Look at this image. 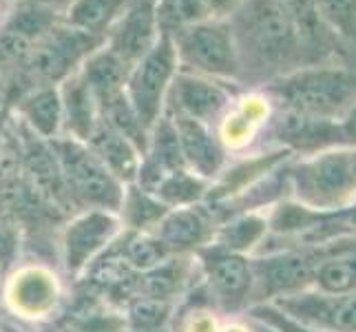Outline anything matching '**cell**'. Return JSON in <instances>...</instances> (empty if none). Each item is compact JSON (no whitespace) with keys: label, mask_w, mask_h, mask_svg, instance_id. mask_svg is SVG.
Here are the masks:
<instances>
[{"label":"cell","mask_w":356,"mask_h":332,"mask_svg":"<svg viewBox=\"0 0 356 332\" xmlns=\"http://www.w3.org/2000/svg\"><path fill=\"white\" fill-rule=\"evenodd\" d=\"M181 71L213 80H228L239 73L235 33L222 20H206L170 33Z\"/></svg>","instance_id":"5"},{"label":"cell","mask_w":356,"mask_h":332,"mask_svg":"<svg viewBox=\"0 0 356 332\" xmlns=\"http://www.w3.org/2000/svg\"><path fill=\"white\" fill-rule=\"evenodd\" d=\"M341 131H343V140H348L356 146V106L346 116V120H343Z\"/></svg>","instance_id":"36"},{"label":"cell","mask_w":356,"mask_h":332,"mask_svg":"<svg viewBox=\"0 0 356 332\" xmlns=\"http://www.w3.org/2000/svg\"><path fill=\"white\" fill-rule=\"evenodd\" d=\"M243 27L254 52L264 58H286L297 47L299 33L277 0H245Z\"/></svg>","instance_id":"14"},{"label":"cell","mask_w":356,"mask_h":332,"mask_svg":"<svg viewBox=\"0 0 356 332\" xmlns=\"http://www.w3.org/2000/svg\"><path fill=\"white\" fill-rule=\"evenodd\" d=\"M157 0H129V5L104 35V47L129 71L149 54L162 35L155 11Z\"/></svg>","instance_id":"12"},{"label":"cell","mask_w":356,"mask_h":332,"mask_svg":"<svg viewBox=\"0 0 356 332\" xmlns=\"http://www.w3.org/2000/svg\"><path fill=\"white\" fill-rule=\"evenodd\" d=\"M197 266L195 255H173L157 268L138 277V297L175 303L188 286L193 268Z\"/></svg>","instance_id":"21"},{"label":"cell","mask_w":356,"mask_h":332,"mask_svg":"<svg viewBox=\"0 0 356 332\" xmlns=\"http://www.w3.org/2000/svg\"><path fill=\"white\" fill-rule=\"evenodd\" d=\"M268 237V217L264 211H243L228 215L215 228L213 244L219 248L250 257Z\"/></svg>","instance_id":"23"},{"label":"cell","mask_w":356,"mask_h":332,"mask_svg":"<svg viewBox=\"0 0 356 332\" xmlns=\"http://www.w3.org/2000/svg\"><path fill=\"white\" fill-rule=\"evenodd\" d=\"M168 211L170 208L159 202L151 191L138 187V184H129V187H124V193H122L118 217L124 230L153 232Z\"/></svg>","instance_id":"24"},{"label":"cell","mask_w":356,"mask_h":332,"mask_svg":"<svg viewBox=\"0 0 356 332\" xmlns=\"http://www.w3.org/2000/svg\"><path fill=\"white\" fill-rule=\"evenodd\" d=\"M273 133L281 144H286V151L316 149V146L334 142L339 133L343 135L341 127H337L334 122L308 118V116L294 113V111H288V109H281L275 116Z\"/></svg>","instance_id":"22"},{"label":"cell","mask_w":356,"mask_h":332,"mask_svg":"<svg viewBox=\"0 0 356 332\" xmlns=\"http://www.w3.org/2000/svg\"><path fill=\"white\" fill-rule=\"evenodd\" d=\"M318 16L348 35L356 33V0H314Z\"/></svg>","instance_id":"32"},{"label":"cell","mask_w":356,"mask_h":332,"mask_svg":"<svg viewBox=\"0 0 356 332\" xmlns=\"http://www.w3.org/2000/svg\"><path fill=\"white\" fill-rule=\"evenodd\" d=\"M102 42H104L102 38L84 33L80 29H73L60 18L42 35V40L33 47V52L27 56V60L18 67V76L27 82V89L24 91H29L33 87H44V84L65 82L71 73H76L82 67L84 60Z\"/></svg>","instance_id":"4"},{"label":"cell","mask_w":356,"mask_h":332,"mask_svg":"<svg viewBox=\"0 0 356 332\" xmlns=\"http://www.w3.org/2000/svg\"><path fill=\"white\" fill-rule=\"evenodd\" d=\"M292 20L299 38H312L318 27V9L314 0H277Z\"/></svg>","instance_id":"31"},{"label":"cell","mask_w":356,"mask_h":332,"mask_svg":"<svg viewBox=\"0 0 356 332\" xmlns=\"http://www.w3.org/2000/svg\"><path fill=\"white\" fill-rule=\"evenodd\" d=\"M16 111L22 125L47 142L65 135V111L58 84H44L20 93Z\"/></svg>","instance_id":"18"},{"label":"cell","mask_w":356,"mask_h":332,"mask_svg":"<svg viewBox=\"0 0 356 332\" xmlns=\"http://www.w3.org/2000/svg\"><path fill=\"white\" fill-rule=\"evenodd\" d=\"M49 144L58 157L73 208L76 211L100 208V211L118 213L124 184L113 177L111 171L100 162V157L89 149V144L69 135H60Z\"/></svg>","instance_id":"2"},{"label":"cell","mask_w":356,"mask_h":332,"mask_svg":"<svg viewBox=\"0 0 356 332\" xmlns=\"http://www.w3.org/2000/svg\"><path fill=\"white\" fill-rule=\"evenodd\" d=\"M232 106V93L219 80L191 71H177L166 97L168 113H179L215 127Z\"/></svg>","instance_id":"13"},{"label":"cell","mask_w":356,"mask_h":332,"mask_svg":"<svg viewBox=\"0 0 356 332\" xmlns=\"http://www.w3.org/2000/svg\"><path fill=\"white\" fill-rule=\"evenodd\" d=\"M330 246H303V248L268 251L266 257L252 262V306L270 303L286 294H294L314 286L316 268Z\"/></svg>","instance_id":"8"},{"label":"cell","mask_w":356,"mask_h":332,"mask_svg":"<svg viewBox=\"0 0 356 332\" xmlns=\"http://www.w3.org/2000/svg\"><path fill=\"white\" fill-rule=\"evenodd\" d=\"M314 286L321 292L341 294L356 292V248L354 246H337L327 248L314 275Z\"/></svg>","instance_id":"26"},{"label":"cell","mask_w":356,"mask_h":332,"mask_svg":"<svg viewBox=\"0 0 356 332\" xmlns=\"http://www.w3.org/2000/svg\"><path fill=\"white\" fill-rule=\"evenodd\" d=\"M294 200L332 213L356 198V146L354 149L321 151L288 173Z\"/></svg>","instance_id":"1"},{"label":"cell","mask_w":356,"mask_h":332,"mask_svg":"<svg viewBox=\"0 0 356 332\" xmlns=\"http://www.w3.org/2000/svg\"><path fill=\"white\" fill-rule=\"evenodd\" d=\"M113 251L124 260V264L133 270V273H149V270L164 264L168 257H173L166 246L157 239L155 232H131L124 230L115 242Z\"/></svg>","instance_id":"27"},{"label":"cell","mask_w":356,"mask_h":332,"mask_svg":"<svg viewBox=\"0 0 356 332\" xmlns=\"http://www.w3.org/2000/svg\"><path fill=\"white\" fill-rule=\"evenodd\" d=\"M89 149L100 157V162L111 171L113 177L124 187L138 182L142 166V151L135 146L127 135H122L113 127L104 125L100 120L87 140Z\"/></svg>","instance_id":"19"},{"label":"cell","mask_w":356,"mask_h":332,"mask_svg":"<svg viewBox=\"0 0 356 332\" xmlns=\"http://www.w3.org/2000/svg\"><path fill=\"white\" fill-rule=\"evenodd\" d=\"M179 332H219L217 322L211 310L206 308H191L184 313L179 322Z\"/></svg>","instance_id":"34"},{"label":"cell","mask_w":356,"mask_h":332,"mask_svg":"<svg viewBox=\"0 0 356 332\" xmlns=\"http://www.w3.org/2000/svg\"><path fill=\"white\" fill-rule=\"evenodd\" d=\"M58 87H60V97H63V111H65V135L76 138L80 142H87L93 129L97 127V122H100V111H97V102L91 87L82 78L80 69L76 73H71Z\"/></svg>","instance_id":"20"},{"label":"cell","mask_w":356,"mask_h":332,"mask_svg":"<svg viewBox=\"0 0 356 332\" xmlns=\"http://www.w3.org/2000/svg\"><path fill=\"white\" fill-rule=\"evenodd\" d=\"M58 20L51 7L22 3L0 24V67L18 69Z\"/></svg>","instance_id":"15"},{"label":"cell","mask_w":356,"mask_h":332,"mask_svg":"<svg viewBox=\"0 0 356 332\" xmlns=\"http://www.w3.org/2000/svg\"><path fill=\"white\" fill-rule=\"evenodd\" d=\"M22 3H38V5H44V7H51L56 11V5H65V9H67L73 0H22Z\"/></svg>","instance_id":"38"},{"label":"cell","mask_w":356,"mask_h":332,"mask_svg":"<svg viewBox=\"0 0 356 332\" xmlns=\"http://www.w3.org/2000/svg\"><path fill=\"white\" fill-rule=\"evenodd\" d=\"M217 221L206 204L170 208L153 230L170 255H195L213 244Z\"/></svg>","instance_id":"17"},{"label":"cell","mask_w":356,"mask_h":332,"mask_svg":"<svg viewBox=\"0 0 356 332\" xmlns=\"http://www.w3.org/2000/svg\"><path fill=\"white\" fill-rule=\"evenodd\" d=\"M250 315H252V319L266 324L270 330H275V332H330V330L310 328V326H303L299 322H294V319H290L281 310H277L273 303H257L250 308Z\"/></svg>","instance_id":"33"},{"label":"cell","mask_w":356,"mask_h":332,"mask_svg":"<svg viewBox=\"0 0 356 332\" xmlns=\"http://www.w3.org/2000/svg\"><path fill=\"white\" fill-rule=\"evenodd\" d=\"M44 332H65V330H63V326H56V328H49Z\"/></svg>","instance_id":"40"},{"label":"cell","mask_w":356,"mask_h":332,"mask_svg":"<svg viewBox=\"0 0 356 332\" xmlns=\"http://www.w3.org/2000/svg\"><path fill=\"white\" fill-rule=\"evenodd\" d=\"M202 3L208 11V16H211V20H219V16H224L230 9H235L239 0H202Z\"/></svg>","instance_id":"35"},{"label":"cell","mask_w":356,"mask_h":332,"mask_svg":"<svg viewBox=\"0 0 356 332\" xmlns=\"http://www.w3.org/2000/svg\"><path fill=\"white\" fill-rule=\"evenodd\" d=\"M65 301V286L58 270L42 262H24L3 279V303L9 315L27 324H47Z\"/></svg>","instance_id":"6"},{"label":"cell","mask_w":356,"mask_h":332,"mask_svg":"<svg viewBox=\"0 0 356 332\" xmlns=\"http://www.w3.org/2000/svg\"><path fill=\"white\" fill-rule=\"evenodd\" d=\"M22 251V226L16 221L0 217V275H7L20 264Z\"/></svg>","instance_id":"30"},{"label":"cell","mask_w":356,"mask_h":332,"mask_svg":"<svg viewBox=\"0 0 356 332\" xmlns=\"http://www.w3.org/2000/svg\"><path fill=\"white\" fill-rule=\"evenodd\" d=\"M284 109L316 120H346L356 106V80L343 71H301L273 89Z\"/></svg>","instance_id":"3"},{"label":"cell","mask_w":356,"mask_h":332,"mask_svg":"<svg viewBox=\"0 0 356 332\" xmlns=\"http://www.w3.org/2000/svg\"><path fill=\"white\" fill-rule=\"evenodd\" d=\"M195 257H197L208 292L217 303L230 310L252 303L254 277L250 257L224 251L215 244H208L206 248L195 253Z\"/></svg>","instance_id":"10"},{"label":"cell","mask_w":356,"mask_h":332,"mask_svg":"<svg viewBox=\"0 0 356 332\" xmlns=\"http://www.w3.org/2000/svg\"><path fill=\"white\" fill-rule=\"evenodd\" d=\"M177 71L179 63L175 45L168 33L159 35L153 49H149V54L129 71L124 84L127 97L149 133L157 125V120L164 116L166 97Z\"/></svg>","instance_id":"7"},{"label":"cell","mask_w":356,"mask_h":332,"mask_svg":"<svg viewBox=\"0 0 356 332\" xmlns=\"http://www.w3.org/2000/svg\"><path fill=\"white\" fill-rule=\"evenodd\" d=\"M168 118L173 120L186 166L206 182L217 180L226 166V146L219 140L217 129L179 113H168Z\"/></svg>","instance_id":"16"},{"label":"cell","mask_w":356,"mask_h":332,"mask_svg":"<svg viewBox=\"0 0 356 332\" xmlns=\"http://www.w3.org/2000/svg\"><path fill=\"white\" fill-rule=\"evenodd\" d=\"M208 187H211V182L193 173L191 168H175L159 180L151 193L168 208H184L204 204Z\"/></svg>","instance_id":"28"},{"label":"cell","mask_w":356,"mask_h":332,"mask_svg":"<svg viewBox=\"0 0 356 332\" xmlns=\"http://www.w3.org/2000/svg\"><path fill=\"white\" fill-rule=\"evenodd\" d=\"M175 303L135 297L127 303V324L131 332H164Z\"/></svg>","instance_id":"29"},{"label":"cell","mask_w":356,"mask_h":332,"mask_svg":"<svg viewBox=\"0 0 356 332\" xmlns=\"http://www.w3.org/2000/svg\"><path fill=\"white\" fill-rule=\"evenodd\" d=\"M339 221H341L343 230L356 232V204L346 208V211H339Z\"/></svg>","instance_id":"37"},{"label":"cell","mask_w":356,"mask_h":332,"mask_svg":"<svg viewBox=\"0 0 356 332\" xmlns=\"http://www.w3.org/2000/svg\"><path fill=\"white\" fill-rule=\"evenodd\" d=\"M129 0H73L65 9L63 22L104 40L106 31L120 18Z\"/></svg>","instance_id":"25"},{"label":"cell","mask_w":356,"mask_h":332,"mask_svg":"<svg viewBox=\"0 0 356 332\" xmlns=\"http://www.w3.org/2000/svg\"><path fill=\"white\" fill-rule=\"evenodd\" d=\"M3 275H0V315H3V310H5V303H3Z\"/></svg>","instance_id":"39"},{"label":"cell","mask_w":356,"mask_h":332,"mask_svg":"<svg viewBox=\"0 0 356 332\" xmlns=\"http://www.w3.org/2000/svg\"><path fill=\"white\" fill-rule=\"evenodd\" d=\"M124 226L113 211L84 208L76 211L60 232V262L69 277H82L113 248Z\"/></svg>","instance_id":"9"},{"label":"cell","mask_w":356,"mask_h":332,"mask_svg":"<svg viewBox=\"0 0 356 332\" xmlns=\"http://www.w3.org/2000/svg\"><path fill=\"white\" fill-rule=\"evenodd\" d=\"M277 310L303 326L330 332H356V292L301 290L270 301Z\"/></svg>","instance_id":"11"}]
</instances>
